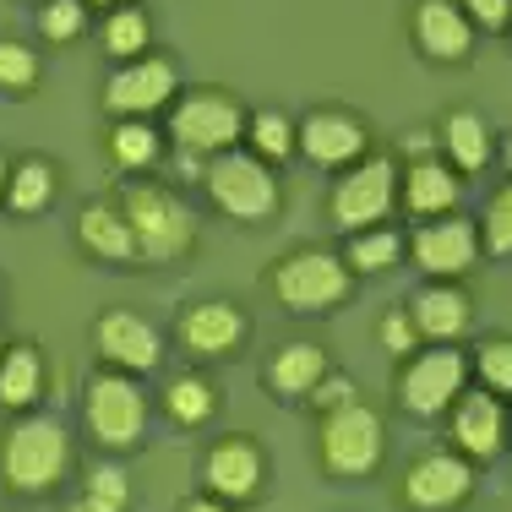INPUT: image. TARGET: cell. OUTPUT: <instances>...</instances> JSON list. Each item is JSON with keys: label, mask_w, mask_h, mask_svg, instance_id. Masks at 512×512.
<instances>
[{"label": "cell", "mask_w": 512, "mask_h": 512, "mask_svg": "<svg viewBox=\"0 0 512 512\" xmlns=\"http://www.w3.org/2000/svg\"><path fill=\"white\" fill-rule=\"evenodd\" d=\"M71 469V436L55 414H17L0 436V480L17 496H44Z\"/></svg>", "instance_id": "obj_1"}, {"label": "cell", "mask_w": 512, "mask_h": 512, "mask_svg": "<svg viewBox=\"0 0 512 512\" xmlns=\"http://www.w3.org/2000/svg\"><path fill=\"white\" fill-rule=\"evenodd\" d=\"M115 202L126 213L131 235H137V262H180V256H191V246H197V218H191V207L169 186L131 180Z\"/></svg>", "instance_id": "obj_2"}, {"label": "cell", "mask_w": 512, "mask_h": 512, "mask_svg": "<svg viewBox=\"0 0 512 512\" xmlns=\"http://www.w3.org/2000/svg\"><path fill=\"white\" fill-rule=\"evenodd\" d=\"M202 186L235 224H267V218L278 213V197H284L273 164H262V158L246 153V148H229V153L207 158Z\"/></svg>", "instance_id": "obj_3"}, {"label": "cell", "mask_w": 512, "mask_h": 512, "mask_svg": "<svg viewBox=\"0 0 512 512\" xmlns=\"http://www.w3.org/2000/svg\"><path fill=\"white\" fill-rule=\"evenodd\" d=\"M355 289V273H349L344 256L322 251V246H306V251H289L284 262L273 267V295L284 311H300V316H322L333 311L338 300H349Z\"/></svg>", "instance_id": "obj_4"}, {"label": "cell", "mask_w": 512, "mask_h": 512, "mask_svg": "<svg viewBox=\"0 0 512 512\" xmlns=\"http://www.w3.org/2000/svg\"><path fill=\"white\" fill-rule=\"evenodd\" d=\"M246 104L235 93H186L175 109H169V137H175L180 153H197V158H213V153H229L246 142Z\"/></svg>", "instance_id": "obj_5"}, {"label": "cell", "mask_w": 512, "mask_h": 512, "mask_svg": "<svg viewBox=\"0 0 512 512\" xmlns=\"http://www.w3.org/2000/svg\"><path fill=\"white\" fill-rule=\"evenodd\" d=\"M82 414H88L93 442L115 447V453L137 447L142 431H148V398H142L137 376H126V371H99L93 376L88 393H82Z\"/></svg>", "instance_id": "obj_6"}, {"label": "cell", "mask_w": 512, "mask_h": 512, "mask_svg": "<svg viewBox=\"0 0 512 512\" xmlns=\"http://www.w3.org/2000/svg\"><path fill=\"white\" fill-rule=\"evenodd\" d=\"M382 453H387V431L371 404H349V409L322 414V469L333 480H365V474H376Z\"/></svg>", "instance_id": "obj_7"}, {"label": "cell", "mask_w": 512, "mask_h": 512, "mask_svg": "<svg viewBox=\"0 0 512 512\" xmlns=\"http://www.w3.org/2000/svg\"><path fill=\"white\" fill-rule=\"evenodd\" d=\"M333 224L344 229V235H360V229H376L393 218L398 207V164L393 158H376L365 153L360 164L344 169V180L333 186Z\"/></svg>", "instance_id": "obj_8"}, {"label": "cell", "mask_w": 512, "mask_h": 512, "mask_svg": "<svg viewBox=\"0 0 512 512\" xmlns=\"http://www.w3.org/2000/svg\"><path fill=\"white\" fill-rule=\"evenodd\" d=\"M469 387V355L453 344H431V349H414L404 376H398V404L420 420H436V414L453 409V398Z\"/></svg>", "instance_id": "obj_9"}, {"label": "cell", "mask_w": 512, "mask_h": 512, "mask_svg": "<svg viewBox=\"0 0 512 512\" xmlns=\"http://www.w3.org/2000/svg\"><path fill=\"white\" fill-rule=\"evenodd\" d=\"M175 88H180L175 60L142 55V60L115 66V77L104 82V109L115 120H148V115H158V109L175 99Z\"/></svg>", "instance_id": "obj_10"}, {"label": "cell", "mask_w": 512, "mask_h": 512, "mask_svg": "<svg viewBox=\"0 0 512 512\" xmlns=\"http://www.w3.org/2000/svg\"><path fill=\"white\" fill-rule=\"evenodd\" d=\"M480 229L469 224V218L447 213V218H425V224H414L409 235V256L414 267H420L425 278H442V284H453L458 273H469L474 262H480Z\"/></svg>", "instance_id": "obj_11"}, {"label": "cell", "mask_w": 512, "mask_h": 512, "mask_svg": "<svg viewBox=\"0 0 512 512\" xmlns=\"http://www.w3.org/2000/svg\"><path fill=\"white\" fill-rule=\"evenodd\" d=\"M507 409L502 398L491 393V387H463L453 398V409H447V436H453V447L469 463H485L496 458L507 447Z\"/></svg>", "instance_id": "obj_12"}, {"label": "cell", "mask_w": 512, "mask_h": 512, "mask_svg": "<svg viewBox=\"0 0 512 512\" xmlns=\"http://www.w3.org/2000/svg\"><path fill=\"white\" fill-rule=\"evenodd\" d=\"M474 491V463L458 453H420L404 469V502L414 512H453Z\"/></svg>", "instance_id": "obj_13"}, {"label": "cell", "mask_w": 512, "mask_h": 512, "mask_svg": "<svg viewBox=\"0 0 512 512\" xmlns=\"http://www.w3.org/2000/svg\"><path fill=\"white\" fill-rule=\"evenodd\" d=\"M93 344H99V360L109 371H126V376H142L164 360V338L148 316L137 311H104L99 327H93Z\"/></svg>", "instance_id": "obj_14"}, {"label": "cell", "mask_w": 512, "mask_h": 512, "mask_svg": "<svg viewBox=\"0 0 512 512\" xmlns=\"http://www.w3.org/2000/svg\"><path fill=\"white\" fill-rule=\"evenodd\" d=\"M365 148H371V131H365V120L349 115V109H311V115L300 120V153H306L311 164L349 169L365 158Z\"/></svg>", "instance_id": "obj_15"}, {"label": "cell", "mask_w": 512, "mask_h": 512, "mask_svg": "<svg viewBox=\"0 0 512 512\" xmlns=\"http://www.w3.org/2000/svg\"><path fill=\"white\" fill-rule=\"evenodd\" d=\"M262 474H267V458L246 436H224V442H213L202 453V485L218 502H246V496H256L262 491Z\"/></svg>", "instance_id": "obj_16"}, {"label": "cell", "mask_w": 512, "mask_h": 512, "mask_svg": "<svg viewBox=\"0 0 512 512\" xmlns=\"http://www.w3.org/2000/svg\"><path fill=\"white\" fill-rule=\"evenodd\" d=\"M463 186H458V169L442 164V158H414V164L398 169V202H404V213L414 224H425V218H447L458 207Z\"/></svg>", "instance_id": "obj_17"}, {"label": "cell", "mask_w": 512, "mask_h": 512, "mask_svg": "<svg viewBox=\"0 0 512 512\" xmlns=\"http://www.w3.org/2000/svg\"><path fill=\"white\" fill-rule=\"evenodd\" d=\"M404 311H409L414 333H420V344H453V338H463L474 322V300L463 295V289L442 284V278H431L420 295H409Z\"/></svg>", "instance_id": "obj_18"}, {"label": "cell", "mask_w": 512, "mask_h": 512, "mask_svg": "<svg viewBox=\"0 0 512 512\" xmlns=\"http://www.w3.org/2000/svg\"><path fill=\"white\" fill-rule=\"evenodd\" d=\"M240 338H246V316H240V306H229V300H197V306H186V316H180V344L197 360L235 355Z\"/></svg>", "instance_id": "obj_19"}, {"label": "cell", "mask_w": 512, "mask_h": 512, "mask_svg": "<svg viewBox=\"0 0 512 512\" xmlns=\"http://www.w3.org/2000/svg\"><path fill=\"white\" fill-rule=\"evenodd\" d=\"M414 44L425 60H463L474 50V22L458 0H420L414 6Z\"/></svg>", "instance_id": "obj_20"}, {"label": "cell", "mask_w": 512, "mask_h": 512, "mask_svg": "<svg viewBox=\"0 0 512 512\" xmlns=\"http://www.w3.org/2000/svg\"><path fill=\"white\" fill-rule=\"evenodd\" d=\"M77 240L88 256H99V262H137V235H131L126 213H120V202H88L77 213Z\"/></svg>", "instance_id": "obj_21"}, {"label": "cell", "mask_w": 512, "mask_h": 512, "mask_svg": "<svg viewBox=\"0 0 512 512\" xmlns=\"http://www.w3.org/2000/svg\"><path fill=\"white\" fill-rule=\"evenodd\" d=\"M44 393V355L33 344H6L0 355V409L28 414Z\"/></svg>", "instance_id": "obj_22"}, {"label": "cell", "mask_w": 512, "mask_h": 512, "mask_svg": "<svg viewBox=\"0 0 512 512\" xmlns=\"http://www.w3.org/2000/svg\"><path fill=\"white\" fill-rule=\"evenodd\" d=\"M442 148H447V164H453V169L480 175V169L491 164L496 142H491V126H485L474 109H453V115L442 120Z\"/></svg>", "instance_id": "obj_23"}, {"label": "cell", "mask_w": 512, "mask_h": 512, "mask_svg": "<svg viewBox=\"0 0 512 512\" xmlns=\"http://www.w3.org/2000/svg\"><path fill=\"white\" fill-rule=\"evenodd\" d=\"M322 376H327V355L316 344H284L267 365V387L278 398H311Z\"/></svg>", "instance_id": "obj_24"}, {"label": "cell", "mask_w": 512, "mask_h": 512, "mask_svg": "<svg viewBox=\"0 0 512 512\" xmlns=\"http://www.w3.org/2000/svg\"><path fill=\"white\" fill-rule=\"evenodd\" d=\"M55 202V164L50 158H17L11 164V186H6V207L17 218H33V213H44V207Z\"/></svg>", "instance_id": "obj_25"}, {"label": "cell", "mask_w": 512, "mask_h": 512, "mask_svg": "<svg viewBox=\"0 0 512 512\" xmlns=\"http://www.w3.org/2000/svg\"><path fill=\"white\" fill-rule=\"evenodd\" d=\"M104 153H109V164H115V169H131V175H142V169L158 164V153H164V137H158L148 120H120V126H109Z\"/></svg>", "instance_id": "obj_26"}, {"label": "cell", "mask_w": 512, "mask_h": 512, "mask_svg": "<svg viewBox=\"0 0 512 512\" xmlns=\"http://www.w3.org/2000/svg\"><path fill=\"white\" fill-rule=\"evenodd\" d=\"M300 148V120H289L284 109H256L246 120V153H256L262 164H284Z\"/></svg>", "instance_id": "obj_27"}, {"label": "cell", "mask_w": 512, "mask_h": 512, "mask_svg": "<svg viewBox=\"0 0 512 512\" xmlns=\"http://www.w3.org/2000/svg\"><path fill=\"white\" fill-rule=\"evenodd\" d=\"M148 39H153V22H148V11H142L137 0H126V6H115L104 17V55L120 60V66L148 55Z\"/></svg>", "instance_id": "obj_28"}, {"label": "cell", "mask_w": 512, "mask_h": 512, "mask_svg": "<svg viewBox=\"0 0 512 512\" xmlns=\"http://www.w3.org/2000/svg\"><path fill=\"white\" fill-rule=\"evenodd\" d=\"M398 256H404V235H398V229H387V224H376V229L349 235L344 262H349V273H387Z\"/></svg>", "instance_id": "obj_29"}, {"label": "cell", "mask_w": 512, "mask_h": 512, "mask_svg": "<svg viewBox=\"0 0 512 512\" xmlns=\"http://www.w3.org/2000/svg\"><path fill=\"white\" fill-rule=\"evenodd\" d=\"M126 507H131V480L115 469V463H99V469H88L82 496L66 512H126Z\"/></svg>", "instance_id": "obj_30"}, {"label": "cell", "mask_w": 512, "mask_h": 512, "mask_svg": "<svg viewBox=\"0 0 512 512\" xmlns=\"http://www.w3.org/2000/svg\"><path fill=\"white\" fill-rule=\"evenodd\" d=\"M164 409L175 425H202V420H213L218 393H213L207 376H175V382L164 387Z\"/></svg>", "instance_id": "obj_31"}, {"label": "cell", "mask_w": 512, "mask_h": 512, "mask_svg": "<svg viewBox=\"0 0 512 512\" xmlns=\"http://www.w3.org/2000/svg\"><path fill=\"white\" fill-rule=\"evenodd\" d=\"M82 28H88V0H44L39 6V33L50 44L82 39Z\"/></svg>", "instance_id": "obj_32"}, {"label": "cell", "mask_w": 512, "mask_h": 512, "mask_svg": "<svg viewBox=\"0 0 512 512\" xmlns=\"http://www.w3.org/2000/svg\"><path fill=\"white\" fill-rule=\"evenodd\" d=\"M474 371H480V387H491L496 398H512V338H485L474 349Z\"/></svg>", "instance_id": "obj_33"}, {"label": "cell", "mask_w": 512, "mask_h": 512, "mask_svg": "<svg viewBox=\"0 0 512 512\" xmlns=\"http://www.w3.org/2000/svg\"><path fill=\"white\" fill-rule=\"evenodd\" d=\"M480 246L491 251V256H512V180L496 191L491 202H485V213H480Z\"/></svg>", "instance_id": "obj_34"}, {"label": "cell", "mask_w": 512, "mask_h": 512, "mask_svg": "<svg viewBox=\"0 0 512 512\" xmlns=\"http://www.w3.org/2000/svg\"><path fill=\"white\" fill-rule=\"evenodd\" d=\"M39 88V55L17 39H0V93H28Z\"/></svg>", "instance_id": "obj_35"}, {"label": "cell", "mask_w": 512, "mask_h": 512, "mask_svg": "<svg viewBox=\"0 0 512 512\" xmlns=\"http://www.w3.org/2000/svg\"><path fill=\"white\" fill-rule=\"evenodd\" d=\"M311 409H322V414H333V409H349V404H360V387H355V376H344V371H327L322 382H316V393L306 398Z\"/></svg>", "instance_id": "obj_36"}, {"label": "cell", "mask_w": 512, "mask_h": 512, "mask_svg": "<svg viewBox=\"0 0 512 512\" xmlns=\"http://www.w3.org/2000/svg\"><path fill=\"white\" fill-rule=\"evenodd\" d=\"M376 338H382V349H387V355H398V360H409L414 344H420V333H414L409 311H387L382 327H376Z\"/></svg>", "instance_id": "obj_37"}, {"label": "cell", "mask_w": 512, "mask_h": 512, "mask_svg": "<svg viewBox=\"0 0 512 512\" xmlns=\"http://www.w3.org/2000/svg\"><path fill=\"white\" fill-rule=\"evenodd\" d=\"M458 6H463V17L485 33H502L512 22V0H458Z\"/></svg>", "instance_id": "obj_38"}, {"label": "cell", "mask_w": 512, "mask_h": 512, "mask_svg": "<svg viewBox=\"0 0 512 512\" xmlns=\"http://www.w3.org/2000/svg\"><path fill=\"white\" fill-rule=\"evenodd\" d=\"M180 512H229V502H218V496H191V502H180Z\"/></svg>", "instance_id": "obj_39"}, {"label": "cell", "mask_w": 512, "mask_h": 512, "mask_svg": "<svg viewBox=\"0 0 512 512\" xmlns=\"http://www.w3.org/2000/svg\"><path fill=\"white\" fill-rule=\"evenodd\" d=\"M6 186H11V158L0 153V202H6Z\"/></svg>", "instance_id": "obj_40"}, {"label": "cell", "mask_w": 512, "mask_h": 512, "mask_svg": "<svg viewBox=\"0 0 512 512\" xmlns=\"http://www.w3.org/2000/svg\"><path fill=\"white\" fill-rule=\"evenodd\" d=\"M88 6H104V11H115V6H126V0H88Z\"/></svg>", "instance_id": "obj_41"}, {"label": "cell", "mask_w": 512, "mask_h": 512, "mask_svg": "<svg viewBox=\"0 0 512 512\" xmlns=\"http://www.w3.org/2000/svg\"><path fill=\"white\" fill-rule=\"evenodd\" d=\"M502 158H507V169H512V137L502 142Z\"/></svg>", "instance_id": "obj_42"}, {"label": "cell", "mask_w": 512, "mask_h": 512, "mask_svg": "<svg viewBox=\"0 0 512 512\" xmlns=\"http://www.w3.org/2000/svg\"><path fill=\"white\" fill-rule=\"evenodd\" d=\"M0 355H6V338H0Z\"/></svg>", "instance_id": "obj_43"}, {"label": "cell", "mask_w": 512, "mask_h": 512, "mask_svg": "<svg viewBox=\"0 0 512 512\" xmlns=\"http://www.w3.org/2000/svg\"><path fill=\"white\" fill-rule=\"evenodd\" d=\"M39 6H44V0H39Z\"/></svg>", "instance_id": "obj_44"}]
</instances>
